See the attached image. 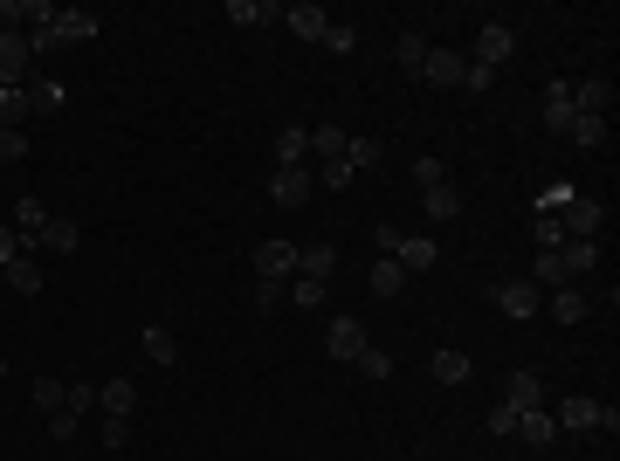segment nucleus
<instances>
[{"instance_id": "nucleus-34", "label": "nucleus", "mask_w": 620, "mask_h": 461, "mask_svg": "<svg viewBox=\"0 0 620 461\" xmlns=\"http://www.w3.org/2000/svg\"><path fill=\"white\" fill-rule=\"evenodd\" d=\"M379 159H386V145H379V138H352V145H345V166H352V173H372Z\"/></svg>"}, {"instance_id": "nucleus-35", "label": "nucleus", "mask_w": 620, "mask_h": 461, "mask_svg": "<svg viewBox=\"0 0 620 461\" xmlns=\"http://www.w3.org/2000/svg\"><path fill=\"white\" fill-rule=\"evenodd\" d=\"M145 358H152V365H173V358H180V345H173L166 324H145Z\"/></svg>"}, {"instance_id": "nucleus-48", "label": "nucleus", "mask_w": 620, "mask_h": 461, "mask_svg": "<svg viewBox=\"0 0 620 461\" xmlns=\"http://www.w3.org/2000/svg\"><path fill=\"white\" fill-rule=\"evenodd\" d=\"M531 234H538V248H558V241H565V234H558V214H538Z\"/></svg>"}, {"instance_id": "nucleus-12", "label": "nucleus", "mask_w": 620, "mask_h": 461, "mask_svg": "<svg viewBox=\"0 0 620 461\" xmlns=\"http://www.w3.org/2000/svg\"><path fill=\"white\" fill-rule=\"evenodd\" d=\"M434 255H441V248H434L428 234H400V248H393V262H400L407 276H428V269H434Z\"/></svg>"}, {"instance_id": "nucleus-38", "label": "nucleus", "mask_w": 620, "mask_h": 461, "mask_svg": "<svg viewBox=\"0 0 620 461\" xmlns=\"http://www.w3.org/2000/svg\"><path fill=\"white\" fill-rule=\"evenodd\" d=\"M324 49H331V56H352V49H359V28H352V21H331V28H324Z\"/></svg>"}, {"instance_id": "nucleus-20", "label": "nucleus", "mask_w": 620, "mask_h": 461, "mask_svg": "<svg viewBox=\"0 0 620 461\" xmlns=\"http://www.w3.org/2000/svg\"><path fill=\"white\" fill-rule=\"evenodd\" d=\"M0 283L14 289V296H42V262H35V255H21V262H7V269H0Z\"/></svg>"}, {"instance_id": "nucleus-15", "label": "nucleus", "mask_w": 620, "mask_h": 461, "mask_svg": "<svg viewBox=\"0 0 620 461\" xmlns=\"http://www.w3.org/2000/svg\"><path fill=\"white\" fill-rule=\"evenodd\" d=\"M283 21H290V35H304V42H324V28H331V14H324V7H310V0L283 7Z\"/></svg>"}, {"instance_id": "nucleus-17", "label": "nucleus", "mask_w": 620, "mask_h": 461, "mask_svg": "<svg viewBox=\"0 0 620 461\" xmlns=\"http://www.w3.org/2000/svg\"><path fill=\"white\" fill-rule=\"evenodd\" d=\"M531 283H538V289H572V269H565V255H558V248H538Z\"/></svg>"}, {"instance_id": "nucleus-33", "label": "nucleus", "mask_w": 620, "mask_h": 461, "mask_svg": "<svg viewBox=\"0 0 620 461\" xmlns=\"http://www.w3.org/2000/svg\"><path fill=\"white\" fill-rule=\"evenodd\" d=\"M517 441H531V448H552V413L538 406V413H517Z\"/></svg>"}, {"instance_id": "nucleus-4", "label": "nucleus", "mask_w": 620, "mask_h": 461, "mask_svg": "<svg viewBox=\"0 0 620 461\" xmlns=\"http://www.w3.org/2000/svg\"><path fill=\"white\" fill-rule=\"evenodd\" d=\"M297 276V248L290 241H262L255 248V283H290Z\"/></svg>"}, {"instance_id": "nucleus-26", "label": "nucleus", "mask_w": 620, "mask_h": 461, "mask_svg": "<svg viewBox=\"0 0 620 461\" xmlns=\"http://www.w3.org/2000/svg\"><path fill=\"white\" fill-rule=\"evenodd\" d=\"M28 124V83H7L0 90V131H21Z\"/></svg>"}, {"instance_id": "nucleus-28", "label": "nucleus", "mask_w": 620, "mask_h": 461, "mask_svg": "<svg viewBox=\"0 0 620 461\" xmlns=\"http://www.w3.org/2000/svg\"><path fill=\"white\" fill-rule=\"evenodd\" d=\"M428 35H400V42H393V62H400V69H407V76H421V69H428Z\"/></svg>"}, {"instance_id": "nucleus-11", "label": "nucleus", "mask_w": 620, "mask_h": 461, "mask_svg": "<svg viewBox=\"0 0 620 461\" xmlns=\"http://www.w3.org/2000/svg\"><path fill=\"white\" fill-rule=\"evenodd\" d=\"M462 62L455 49H428V69H421V83H434V90H462Z\"/></svg>"}, {"instance_id": "nucleus-39", "label": "nucleus", "mask_w": 620, "mask_h": 461, "mask_svg": "<svg viewBox=\"0 0 620 461\" xmlns=\"http://www.w3.org/2000/svg\"><path fill=\"white\" fill-rule=\"evenodd\" d=\"M62 406H69V413L83 420V413L97 406V386H90V379H69V393H62Z\"/></svg>"}, {"instance_id": "nucleus-1", "label": "nucleus", "mask_w": 620, "mask_h": 461, "mask_svg": "<svg viewBox=\"0 0 620 461\" xmlns=\"http://www.w3.org/2000/svg\"><path fill=\"white\" fill-rule=\"evenodd\" d=\"M97 14H83V7H49V21H35L28 28V56H56V49H69V42H97Z\"/></svg>"}, {"instance_id": "nucleus-7", "label": "nucleus", "mask_w": 620, "mask_h": 461, "mask_svg": "<svg viewBox=\"0 0 620 461\" xmlns=\"http://www.w3.org/2000/svg\"><path fill=\"white\" fill-rule=\"evenodd\" d=\"M28 35H14V28H0V90L7 83H28Z\"/></svg>"}, {"instance_id": "nucleus-3", "label": "nucleus", "mask_w": 620, "mask_h": 461, "mask_svg": "<svg viewBox=\"0 0 620 461\" xmlns=\"http://www.w3.org/2000/svg\"><path fill=\"white\" fill-rule=\"evenodd\" d=\"M490 296H496V310H503V317H517V324H524V317H538V303H545V289L531 283V276H517V283H496Z\"/></svg>"}, {"instance_id": "nucleus-53", "label": "nucleus", "mask_w": 620, "mask_h": 461, "mask_svg": "<svg viewBox=\"0 0 620 461\" xmlns=\"http://www.w3.org/2000/svg\"><path fill=\"white\" fill-rule=\"evenodd\" d=\"M0 289H7V283H0Z\"/></svg>"}, {"instance_id": "nucleus-10", "label": "nucleus", "mask_w": 620, "mask_h": 461, "mask_svg": "<svg viewBox=\"0 0 620 461\" xmlns=\"http://www.w3.org/2000/svg\"><path fill=\"white\" fill-rule=\"evenodd\" d=\"M503 406L538 413V406H545V379H538V372H510V379H503Z\"/></svg>"}, {"instance_id": "nucleus-37", "label": "nucleus", "mask_w": 620, "mask_h": 461, "mask_svg": "<svg viewBox=\"0 0 620 461\" xmlns=\"http://www.w3.org/2000/svg\"><path fill=\"white\" fill-rule=\"evenodd\" d=\"M290 303H304V310H317L324 296H331V283H310V276H290V289H283Z\"/></svg>"}, {"instance_id": "nucleus-2", "label": "nucleus", "mask_w": 620, "mask_h": 461, "mask_svg": "<svg viewBox=\"0 0 620 461\" xmlns=\"http://www.w3.org/2000/svg\"><path fill=\"white\" fill-rule=\"evenodd\" d=\"M600 228H607L600 200H579V193H572V200L558 207V234H565V241H600Z\"/></svg>"}, {"instance_id": "nucleus-43", "label": "nucleus", "mask_w": 620, "mask_h": 461, "mask_svg": "<svg viewBox=\"0 0 620 461\" xmlns=\"http://www.w3.org/2000/svg\"><path fill=\"white\" fill-rule=\"evenodd\" d=\"M441 159H434V152H421V159H414V186H421V193H428V186H441Z\"/></svg>"}, {"instance_id": "nucleus-19", "label": "nucleus", "mask_w": 620, "mask_h": 461, "mask_svg": "<svg viewBox=\"0 0 620 461\" xmlns=\"http://www.w3.org/2000/svg\"><path fill=\"white\" fill-rule=\"evenodd\" d=\"M310 159V124H283L276 131V166H304Z\"/></svg>"}, {"instance_id": "nucleus-25", "label": "nucleus", "mask_w": 620, "mask_h": 461, "mask_svg": "<svg viewBox=\"0 0 620 461\" xmlns=\"http://www.w3.org/2000/svg\"><path fill=\"white\" fill-rule=\"evenodd\" d=\"M42 228H49V207H42V200L28 193V200L14 207V234H21V241H42Z\"/></svg>"}, {"instance_id": "nucleus-42", "label": "nucleus", "mask_w": 620, "mask_h": 461, "mask_svg": "<svg viewBox=\"0 0 620 461\" xmlns=\"http://www.w3.org/2000/svg\"><path fill=\"white\" fill-rule=\"evenodd\" d=\"M21 255H35V241H21L14 228H0V269H7V262H21Z\"/></svg>"}, {"instance_id": "nucleus-9", "label": "nucleus", "mask_w": 620, "mask_h": 461, "mask_svg": "<svg viewBox=\"0 0 620 461\" xmlns=\"http://www.w3.org/2000/svg\"><path fill=\"white\" fill-rule=\"evenodd\" d=\"M572 111L614 117V83H607V76H586V83H572Z\"/></svg>"}, {"instance_id": "nucleus-23", "label": "nucleus", "mask_w": 620, "mask_h": 461, "mask_svg": "<svg viewBox=\"0 0 620 461\" xmlns=\"http://www.w3.org/2000/svg\"><path fill=\"white\" fill-rule=\"evenodd\" d=\"M428 372L441 379V386H469V372H476V365H469V351H434Z\"/></svg>"}, {"instance_id": "nucleus-49", "label": "nucleus", "mask_w": 620, "mask_h": 461, "mask_svg": "<svg viewBox=\"0 0 620 461\" xmlns=\"http://www.w3.org/2000/svg\"><path fill=\"white\" fill-rule=\"evenodd\" d=\"M352 179H359V173H352L345 159H324V186H331V193H338V186H352Z\"/></svg>"}, {"instance_id": "nucleus-45", "label": "nucleus", "mask_w": 620, "mask_h": 461, "mask_svg": "<svg viewBox=\"0 0 620 461\" xmlns=\"http://www.w3.org/2000/svg\"><path fill=\"white\" fill-rule=\"evenodd\" d=\"M62 393H69V386H56V379H49V372H42V379H35V406H42V413H56V406H62Z\"/></svg>"}, {"instance_id": "nucleus-6", "label": "nucleus", "mask_w": 620, "mask_h": 461, "mask_svg": "<svg viewBox=\"0 0 620 461\" xmlns=\"http://www.w3.org/2000/svg\"><path fill=\"white\" fill-rule=\"evenodd\" d=\"M324 351H331V358H345V365H359V351H366V324H359V317H331Z\"/></svg>"}, {"instance_id": "nucleus-41", "label": "nucleus", "mask_w": 620, "mask_h": 461, "mask_svg": "<svg viewBox=\"0 0 620 461\" xmlns=\"http://www.w3.org/2000/svg\"><path fill=\"white\" fill-rule=\"evenodd\" d=\"M28 159V131H0V166H21Z\"/></svg>"}, {"instance_id": "nucleus-18", "label": "nucleus", "mask_w": 620, "mask_h": 461, "mask_svg": "<svg viewBox=\"0 0 620 461\" xmlns=\"http://www.w3.org/2000/svg\"><path fill=\"white\" fill-rule=\"evenodd\" d=\"M35 248H56V255H76L83 248V228L69 221V214H49V228H42V241Z\"/></svg>"}, {"instance_id": "nucleus-30", "label": "nucleus", "mask_w": 620, "mask_h": 461, "mask_svg": "<svg viewBox=\"0 0 620 461\" xmlns=\"http://www.w3.org/2000/svg\"><path fill=\"white\" fill-rule=\"evenodd\" d=\"M400 289H407V269H400L393 255H379V262H372V296H400Z\"/></svg>"}, {"instance_id": "nucleus-27", "label": "nucleus", "mask_w": 620, "mask_h": 461, "mask_svg": "<svg viewBox=\"0 0 620 461\" xmlns=\"http://www.w3.org/2000/svg\"><path fill=\"white\" fill-rule=\"evenodd\" d=\"M421 207H428V221H455V214H462V193L441 179V186H428V193H421Z\"/></svg>"}, {"instance_id": "nucleus-14", "label": "nucleus", "mask_w": 620, "mask_h": 461, "mask_svg": "<svg viewBox=\"0 0 620 461\" xmlns=\"http://www.w3.org/2000/svg\"><path fill=\"white\" fill-rule=\"evenodd\" d=\"M331 269H338V248H331V241H310V248H297V276H310V283H331Z\"/></svg>"}, {"instance_id": "nucleus-52", "label": "nucleus", "mask_w": 620, "mask_h": 461, "mask_svg": "<svg viewBox=\"0 0 620 461\" xmlns=\"http://www.w3.org/2000/svg\"><path fill=\"white\" fill-rule=\"evenodd\" d=\"M0 379H7V358H0Z\"/></svg>"}, {"instance_id": "nucleus-8", "label": "nucleus", "mask_w": 620, "mask_h": 461, "mask_svg": "<svg viewBox=\"0 0 620 461\" xmlns=\"http://www.w3.org/2000/svg\"><path fill=\"white\" fill-rule=\"evenodd\" d=\"M510 56H517V35H510L503 21H483V35H476V56H469V62H490V69H503Z\"/></svg>"}, {"instance_id": "nucleus-40", "label": "nucleus", "mask_w": 620, "mask_h": 461, "mask_svg": "<svg viewBox=\"0 0 620 461\" xmlns=\"http://www.w3.org/2000/svg\"><path fill=\"white\" fill-rule=\"evenodd\" d=\"M359 372H366V379H379V386H386V379H393V351H359Z\"/></svg>"}, {"instance_id": "nucleus-29", "label": "nucleus", "mask_w": 620, "mask_h": 461, "mask_svg": "<svg viewBox=\"0 0 620 461\" xmlns=\"http://www.w3.org/2000/svg\"><path fill=\"white\" fill-rule=\"evenodd\" d=\"M228 21H235V28H262V21H283V7H262V0H228Z\"/></svg>"}, {"instance_id": "nucleus-36", "label": "nucleus", "mask_w": 620, "mask_h": 461, "mask_svg": "<svg viewBox=\"0 0 620 461\" xmlns=\"http://www.w3.org/2000/svg\"><path fill=\"white\" fill-rule=\"evenodd\" d=\"M552 317L558 324H586V296L579 289H552Z\"/></svg>"}, {"instance_id": "nucleus-44", "label": "nucleus", "mask_w": 620, "mask_h": 461, "mask_svg": "<svg viewBox=\"0 0 620 461\" xmlns=\"http://www.w3.org/2000/svg\"><path fill=\"white\" fill-rule=\"evenodd\" d=\"M490 434L496 441H517V406H490Z\"/></svg>"}, {"instance_id": "nucleus-21", "label": "nucleus", "mask_w": 620, "mask_h": 461, "mask_svg": "<svg viewBox=\"0 0 620 461\" xmlns=\"http://www.w3.org/2000/svg\"><path fill=\"white\" fill-rule=\"evenodd\" d=\"M558 420H565L572 434H593V427H600V400H593V393H572V400L558 406Z\"/></svg>"}, {"instance_id": "nucleus-51", "label": "nucleus", "mask_w": 620, "mask_h": 461, "mask_svg": "<svg viewBox=\"0 0 620 461\" xmlns=\"http://www.w3.org/2000/svg\"><path fill=\"white\" fill-rule=\"evenodd\" d=\"M290 283H255V310H276V296H283Z\"/></svg>"}, {"instance_id": "nucleus-5", "label": "nucleus", "mask_w": 620, "mask_h": 461, "mask_svg": "<svg viewBox=\"0 0 620 461\" xmlns=\"http://www.w3.org/2000/svg\"><path fill=\"white\" fill-rule=\"evenodd\" d=\"M310 166H276V179H269V200L276 207H310Z\"/></svg>"}, {"instance_id": "nucleus-13", "label": "nucleus", "mask_w": 620, "mask_h": 461, "mask_svg": "<svg viewBox=\"0 0 620 461\" xmlns=\"http://www.w3.org/2000/svg\"><path fill=\"white\" fill-rule=\"evenodd\" d=\"M97 406H104L111 420H131V413H138V386L118 372V379H104V386H97Z\"/></svg>"}, {"instance_id": "nucleus-46", "label": "nucleus", "mask_w": 620, "mask_h": 461, "mask_svg": "<svg viewBox=\"0 0 620 461\" xmlns=\"http://www.w3.org/2000/svg\"><path fill=\"white\" fill-rule=\"evenodd\" d=\"M490 83H496L490 62H462V90H490Z\"/></svg>"}, {"instance_id": "nucleus-22", "label": "nucleus", "mask_w": 620, "mask_h": 461, "mask_svg": "<svg viewBox=\"0 0 620 461\" xmlns=\"http://www.w3.org/2000/svg\"><path fill=\"white\" fill-rule=\"evenodd\" d=\"M565 138H572L579 152H600V145H607V117H586V111H572V124H565Z\"/></svg>"}, {"instance_id": "nucleus-50", "label": "nucleus", "mask_w": 620, "mask_h": 461, "mask_svg": "<svg viewBox=\"0 0 620 461\" xmlns=\"http://www.w3.org/2000/svg\"><path fill=\"white\" fill-rule=\"evenodd\" d=\"M49 434H56V441H69V434H76V413H69V406H56V413H49Z\"/></svg>"}, {"instance_id": "nucleus-24", "label": "nucleus", "mask_w": 620, "mask_h": 461, "mask_svg": "<svg viewBox=\"0 0 620 461\" xmlns=\"http://www.w3.org/2000/svg\"><path fill=\"white\" fill-rule=\"evenodd\" d=\"M545 124H552L558 138H565V124H572V83L552 76V90H545Z\"/></svg>"}, {"instance_id": "nucleus-47", "label": "nucleus", "mask_w": 620, "mask_h": 461, "mask_svg": "<svg viewBox=\"0 0 620 461\" xmlns=\"http://www.w3.org/2000/svg\"><path fill=\"white\" fill-rule=\"evenodd\" d=\"M104 448H111V455L131 448V420H111V413H104Z\"/></svg>"}, {"instance_id": "nucleus-32", "label": "nucleus", "mask_w": 620, "mask_h": 461, "mask_svg": "<svg viewBox=\"0 0 620 461\" xmlns=\"http://www.w3.org/2000/svg\"><path fill=\"white\" fill-rule=\"evenodd\" d=\"M558 255H565V269H572V283L600 262V241H558Z\"/></svg>"}, {"instance_id": "nucleus-31", "label": "nucleus", "mask_w": 620, "mask_h": 461, "mask_svg": "<svg viewBox=\"0 0 620 461\" xmlns=\"http://www.w3.org/2000/svg\"><path fill=\"white\" fill-rule=\"evenodd\" d=\"M345 145H352V131H338V124H317L310 131V152L317 159H345Z\"/></svg>"}, {"instance_id": "nucleus-16", "label": "nucleus", "mask_w": 620, "mask_h": 461, "mask_svg": "<svg viewBox=\"0 0 620 461\" xmlns=\"http://www.w3.org/2000/svg\"><path fill=\"white\" fill-rule=\"evenodd\" d=\"M62 104H69V90H62L56 76H35L28 83V117H56Z\"/></svg>"}]
</instances>
